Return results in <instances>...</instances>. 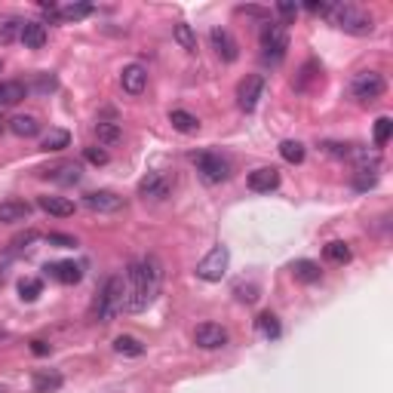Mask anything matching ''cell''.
<instances>
[{
	"label": "cell",
	"instance_id": "1",
	"mask_svg": "<svg viewBox=\"0 0 393 393\" xmlns=\"http://www.w3.org/2000/svg\"><path fill=\"white\" fill-rule=\"evenodd\" d=\"M163 289V264L157 255H144L126 264V310L142 314L157 301Z\"/></svg>",
	"mask_w": 393,
	"mask_h": 393
},
{
	"label": "cell",
	"instance_id": "2",
	"mask_svg": "<svg viewBox=\"0 0 393 393\" xmlns=\"http://www.w3.org/2000/svg\"><path fill=\"white\" fill-rule=\"evenodd\" d=\"M326 16H329V22H332L335 28H341L344 34H353V37L375 34V18L353 3H332Z\"/></svg>",
	"mask_w": 393,
	"mask_h": 393
},
{
	"label": "cell",
	"instance_id": "3",
	"mask_svg": "<svg viewBox=\"0 0 393 393\" xmlns=\"http://www.w3.org/2000/svg\"><path fill=\"white\" fill-rule=\"evenodd\" d=\"M126 310V280L120 274L107 277L105 286L96 298V316L99 322H114Z\"/></svg>",
	"mask_w": 393,
	"mask_h": 393
},
{
	"label": "cell",
	"instance_id": "4",
	"mask_svg": "<svg viewBox=\"0 0 393 393\" xmlns=\"http://www.w3.org/2000/svg\"><path fill=\"white\" fill-rule=\"evenodd\" d=\"M289 49V28L283 22H268L262 28V55L270 65H280Z\"/></svg>",
	"mask_w": 393,
	"mask_h": 393
},
{
	"label": "cell",
	"instance_id": "5",
	"mask_svg": "<svg viewBox=\"0 0 393 393\" xmlns=\"http://www.w3.org/2000/svg\"><path fill=\"white\" fill-rule=\"evenodd\" d=\"M194 166L206 185H221V181L231 179V163H227L221 154H212V151L194 154Z\"/></svg>",
	"mask_w": 393,
	"mask_h": 393
},
{
	"label": "cell",
	"instance_id": "6",
	"mask_svg": "<svg viewBox=\"0 0 393 393\" xmlns=\"http://www.w3.org/2000/svg\"><path fill=\"white\" fill-rule=\"evenodd\" d=\"M384 90H388V80L378 71H359V74H353V80H351V96L357 101H363V105L381 99Z\"/></svg>",
	"mask_w": 393,
	"mask_h": 393
},
{
	"label": "cell",
	"instance_id": "7",
	"mask_svg": "<svg viewBox=\"0 0 393 393\" xmlns=\"http://www.w3.org/2000/svg\"><path fill=\"white\" fill-rule=\"evenodd\" d=\"M227 262H231V252H227V246H215V249L209 252L200 264H196V277H200V280H206V283H218L221 277L227 274Z\"/></svg>",
	"mask_w": 393,
	"mask_h": 393
},
{
	"label": "cell",
	"instance_id": "8",
	"mask_svg": "<svg viewBox=\"0 0 393 393\" xmlns=\"http://www.w3.org/2000/svg\"><path fill=\"white\" fill-rule=\"evenodd\" d=\"M262 96H264V77H262V74H246V77L240 80V86H237L240 111L252 114L258 107V101H262Z\"/></svg>",
	"mask_w": 393,
	"mask_h": 393
},
{
	"label": "cell",
	"instance_id": "9",
	"mask_svg": "<svg viewBox=\"0 0 393 393\" xmlns=\"http://www.w3.org/2000/svg\"><path fill=\"white\" fill-rule=\"evenodd\" d=\"M173 194V179L163 173H148L142 181H138V196H144V200H166V196Z\"/></svg>",
	"mask_w": 393,
	"mask_h": 393
},
{
	"label": "cell",
	"instance_id": "10",
	"mask_svg": "<svg viewBox=\"0 0 393 393\" xmlns=\"http://www.w3.org/2000/svg\"><path fill=\"white\" fill-rule=\"evenodd\" d=\"M40 175L49 179L53 185L68 188V185H77V181L84 179V169H80V163H74V160H62V163H55V166L40 169Z\"/></svg>",
	"mask_w": 393,
	"mask_h": 393
},
{
	"label": "cell",
	"instance_id": "11",
	"mask_svg": "<svg viewBox=\"0 0 393 393\" xmlns=\"http://www.w3.org/2000/svg\"><path fill=\"white\" fill-rule=\"evenodd\" d=\"M194 344L203 347V351H218V347L227 344V329L218 326V322H200L194 329Z\"/></svg>",
	"mask_w": 393,
	"mask_h": 393
},
{
	"label": "cell",
	"instance_id": "12",
	"mask_svg": "<svg viewBox=\"0 0 393 393\" xmlns=\"http://www.w3.org/2000/svg\"><path fill=\"white\" fill-rule=\"evenodd\" d=\"M84 206L90 212H99V215H111V212H120L126 206V200L114 191H90L84 196Z\"/></svg>",
	"mask_w": 393,
	"mask_h": 393
},
{
	"label": "cell",
	"instance_id": "13",
	"mask_svg": "<svg viewBox=\"0 0 393 393\" xmlns=\"http://www.w3.org/2000/svg\"><path fill=\"white\" fill-rule=\"evenodd\" d=\"M209 40H212V49L221 62H237L240 59V43L233 40V34L227 28H212L209 31Z\"/></svg>",
	"mask_w": 393,
	"mask_h": 393
},
{
	"label": "cell",
	"instance_id": "14",
	"mask_svg": "<svg viewBox=\"0 0 393 393\" xmlns=\"http://www.w3.org/2000/svg\"><path fill=\"white\" fill-rule=\"evenodd\" d=\"M120 86H123V92H129V96H142V92L148 90V68L138 65V62L126 65L123 71H120Z\"/></svg>",
	"mask_w": 393,
	"mask_h": 393
},
{
	"label": "cell",
	"instance_id": "15",
	"mask_svg": "<svg viewBox=\"0 0 393 393\" xmlns=\"http://www.w3.org/2000/svg\"><path fill=\"white\" fill-rule=\"evenodd\" d=\"M246 185H249V191H255V194H270V191L280 188V173H277L274 166H262V169H255V173H249Z\"/></svg>",
	"mask_w": 393,
	"mask_h": 393
},
{
	"label": "cell",
	"instance_id": "16",
	"mask_svg": "<svg viewBox=\"0 0 393 393\" xmlns=\"http://www.w3.org/2000/svg\"><path fill=\"white\" fill-rule=\"evenodd\" d=\"M43 270H47L55 283H62V286H74V283H80V277H84V268H80L77 262H53Z\"/></svg>",
	"mask_w": 393,
	"mask_h": 393
},
{
	"label": "cell",
	"instance_id": "17",
	"mask_svg": "<svg viewBox=\"0 0 393 393\" xmlns=\"http://www.w3.org/2000/svg\"><path fill=\"white\" fill-rule=\"evenodd\" d=\"M37 206H40L43 212L55 215V218H71V215L77 212L74 200H68V196H55V194H43V196H37Z\"/></svg>",
	"mask_w": 393,
	"mask_h": 393
},
{
	"label": "cell",
	"instance_id": "18",
	"mask_svg": "<svg viewBox=\"0 0 393 393\" xmlns=\"http://www.w3.org/2000/svg\"><path fill=\"white\" fill-rule=\"evenodd\" d=\"M31 218V203L25 200H3L0 203V225H18Z\"/></svg>",
	"mask_w": 393,
	"mask_h": 393
},
{
	"label": "cell",
	"instance_id": "19",
	"mask_svg": "<svg viewBox=\"0 0 393 393\" xmlns=\"http://www.w3.org/2000/svg\"><path fill=\"white\" fill-rule=\"evenodd\" d=\"M62 384H65V378H62V372H55V369H37L34 378H31L34 393H55Z\"/></svg>",
	"mask_w": 393,
	"mask_h": 393
},
{
	"label": "cell",
	"instance_id": "20",
	"mask_svg": "<svg viewBox=\"0 0 393 393\" xmlns=\"http://www.w3.org/2000/svg\"><path fill=\"white\" fill-rule=\"evenodd\" d=\"M18 40L25 43V49H43V43H47V25L43 22H25Z\"/></svg>",
	"mask_w": 393,
	"mask_h": 393
},
{
	"label": "cell",
	"instance_id": "21",
	"mask_svg": "<svg viewBox=\"0 0 393 393\" xmlns=\"http://www.w3.org/2000/svg\"><path fill=\"white\" fill-rule=\"evenodd\" d=\"M25 96H28V84H22V80H0V107L18 105Z\"/></svg>",
	"mask_w": 393,
	"mask_h": 393
},
{
	"label": "cell",
	"instance_id": "22",
	"mask_svg": "<svg viewBox=\"0 0 393 393\" xmlns=\"http://www.w3.org/2000/svg\"><path fill=\"white\" fill-rule=\"evenodd\" d=\"M289 270H292L295 283H304V286H310V283H320V277H322L320 264L310 262V258H301V262H295Z\"/></svg>",
	"mask_w": 393,
	"mask_h": 393
},
{
	"label": "cell",
	"instance_id": "23",
	"mask_svg": "<svg viewBox=\"0 0 393 393\" xmlns=\"http://www.w3.org/2000/svg\"><path fill=\"white\" fill-rule=\"evenodd\" d=\"M6 126H10V132L18 138H34L37 132H40V123H37V117H31V114H16Z\"/></svg>",
	"mask_w": 393,
	"mask_h": 393
},
{
	"label": "cell",
	"instance_id": "24",
	"mask_svg": "<svg viewBox=\"0 0 393 393\" xmlns=\"http://www.w3.org/2000/svg\"><path fill=\"white\" fill-rule=\"evenodd\" d=\"M92 10H96L92 3H68V6H55V10L49 12V18H62V22H77V18L92 16Z\"/></svg>",
	"mask_w": 393,
	"mask_h": 393
},
{
	"label": "cell",
	"instance_id": "25",
	"mask_svg": "<svg viewBox=\"0 0 393 393\" xmlns=\"http://www.w3.org/2000/svg\"><path fill=\"white\" fill-rule=\"evenodd\" d=\"M22 25H25V18H18V16H0V47H10L12 40H18Z\"/></svg>",
	"mask_w": 393,
	"mask_h": 393
},
{
	"label": "cell",
	"instance_id": "26",
	"mask_svg": "<svg viewBox=\"0 0 393 393\" xmlns=\"http://www.w3.org/2000/svg\"><path fill=\"white\" fill-rule=\"evenodd\" d=\"M92 132H96V138H99L101 148H114V144L123 138V129H120L117 123H107V120H99Z\"/></svg>",
	"mask_w": 393,
	"mask_h": 393
},
{
	"label": "cell",
	"instance_id": "27",
	"mask_svg": "<svg viewBox=\"0 0 393 393\" xmlns=\"http://www.w3.org/2000/svg\"><path fill=\"white\" fill-rule=\"evenodd\" d=\"M68 144H71V132L68 129H49L47 136L40 138V151H65Z\"/></svg>",
	"mask_w": 393,
	"mask_h": 393
},
{
	"label": "cell",
	"instance_id": "28",
	"mask_svg": "<svg viewBox=\"0 0 393 393\" xmlns=\"http://www.w3.org/2000/svg\"><path fill=\"white\" fill-rule=\"evenodd\" d=\"M169 123H173V129L181 132V136H191V132L200 129V120H196L194 114H188V111H173L169 114Z\"/></svg>",
	"mask_w": 393,
	"mask_h": 393
},
{
	"label": "cell",
	"instance_id": "29",
	"mask_svg": "<svg viewBox=\"0 0 393 393\" xmlns=\"http://www.w3.org/2000/svg\"><path fill=\"white\" fill-rule=\"evenodd\" d=\"M322 255H326V262H332V264H347L353 252H351V246H347V243H341V240H332V243L322 246Z\"/></svg>",
	"mask_w": 393,
	"mask_h": 393
},
{
	"label": "cell",
	"instance_id": "30",
	"mask_svg": "<svg viewBox=\"0 0 393 393\" xmlns=\"http://www.w3.org/2000/svg\"><path fill=\"white\" fill-rule=\"evenodd\" d=\"M173 37H175V43H179L185 53H196V34H194V28L188 22H179L173 28Z\"/></svg>",
	"mask_w": 393,
	"mask_h": 393
},
{
	"label": "cell",
	"instance_id": "31",
	"mask_svg": "<svg viewBox=\"0 0 393 393\" xmlns=\"http://www.w3.org/2000/svg\"><path fill=\"white\" fill-rule=\"evenodd\" d=\"M43 295V280H37V277H22L18 280V298L22 301H37V298Z\"/></svg>",
	"mask_w": 393,
	"mask_h": 393
},
{
	"label": "cell",
	"instance_id": "32",
	"mask_svg": "<svg viewBox=\"0 0 393 393\" xmlns=\"http://www.w3.org/2000/svg\"><path fill=\"white\" fill-rule=\"evenodd\" d=\"M114 351L123 353V357H142L144 344L138 338H132V335H120V338H114Z\"/></svg>",
	"mask_w": 393,
	"mask_h": 393
},
{
	"label": "cell",
	"instance_id": "33",
	"mask_svg": "<svg viewBox=\"0 0 393 393\" xmlns=\"http://www.w3.org/2000/svg\"><path fill=\"white\" fill-rule=\"evenodd\" d=\"M255 329H258V335H264V338H280V320H277L270 310L268 314H258Z\"/></svg>",
	"mask_w": 393,
	"mask_h": 393
},
{
	"label": "cell",
	"instance_id": "34",
	"mask_svg": "<svg viewBox=\"0 0 393 393\" xmlns=\"http://www.w3.org/2000/svg\"><path fill=\"white\" fill-rule=\"evenodd\" d=\"M280 157L286 163H304V144L286 138V142H280Z\"/></svg>",
	"mask_w": 393,
	"mask_h": 393
},
{
	"label": "cell",
	"instance_id": "35",
	"mask_svg": "<svg viewBox=\"0 0 393 393\" xmlns=\"http://www.w3.org/2000/svg\"><path fill=\"white\" fill-rule=\"evenodd\" d=\"M390 136H393V120L390 117H378L375 120V144H378V148H384V144L390 142Z\"/></svg>",
	"mask_w": 393,
	"mask_h": 393
},
{
	"label": "cell",
	"instance_id": "36",
	"mask_svg": "<svg viewBox=\"0 0 393 393\" xmlns=\"http://www.w3.org/2000/svg\"><path fill=\"white\" fill-rule=\"evenodd\" d=\"M378 185V173L375 169H357V175H353V188L357 191H369V188Z\"/></svg>",
	"mask_w": 393,
	"mask_h": 393
},
{
	"label": "cell",
	"instance_id": "37",
	"mask_svg": "<svg viewBox=\"0 0 393 393\" xmlns=\"http://www.w3.org/2000/svg\"><path fill=\"white\" fill-rule=\"evenodd\" d=\"M233 295H237V301H243V304H255L258 301V286L255 283H240V286L233 289Z\"/></svg>",
	"mask_w": 393,
	"mask_h": 393
},
{
	"label": "cell",
	"instance_id": "38",
	"mask_svg": "<svg viewBox=\"0 0 393 393\" xmlns=\"http://www.w3.org/2000/svg\"><path fill=\"white\" fill-rule=\"evenodd\" d=\"M84 157H86V163H92V166H105L107 160H111V157H107V151L101 148H96V144H90V148H84Z\"/></svg>",
	"mask_w": 393,
	"mask_h": 393
},
{
	"label": "cell",
	"instance_id": "39",
	"mask_svg": "<svg viewBox=\"0 0 393 393\" xmlns=\"http://www.w3.org/2000/svg\"><path fill=\"white\" fill-rule=\"evenodd\" d=\"M47 243L59 246V249H77V237H71V233H47Z\"/></svg>",
	"mask_w": 393,
	"mask_h": 393
},
{
	"label": "cell",
	"instance_id": "40",
	"mask_svg": "<svg viewBox=\"0 0 393 393\" xmlns=\"http://www.w3.org/2000/svg\"><path fill=\"white\" fill-rule=\"evenodd\" d=\"M31 90L40 92V96H47V92L55 90V77H49V74H37V84L28 86V92H31Z\"/></svg>",
	"mask_w": 393,
	"mask_h": 393
},
{
	"label": "cell",
	"instance_id": "41",
	"mask_svg": "<svg viewBox=\"0 0 393 393\" xmlns=\"http://www.w3.org/2000/svg\"><path fill=\"white\" fill-rule=\"evenodd\" d=\"M310 77H320V65H316V62H307V65L301 68V77L295 80V86H298V90H304Z\"/></svg>",
	"mask_w": 393,
	"mask_h": 393
},
{
	"label": "cell",
	"instance_id": "42",
	"mask_svg": "<svg viewBox=\"0 0 393 393\" xmlns=\"http://www.w3.org/2000/svg\"><path fill=\"white\" fill-rule=\"evenodd\" d=\"M40 240V233L37 231H25V233H18L16 240H12V249H28L31 243H37Z\"/></svg>",
	"mask_w": 393,
	"mask_h": 393
},
{
	"label": "cell",
	"instance_id": "43",
	"mask_svg": "<svg viewBox=\"0 0 393 393\" xmlns=\"http://www.w3.org/2000/svg\"><path fill=\"white\" fill-rule=\"evenodd\" d=\"M322 151L332 157H351V144H338V142H322Z\"/></svg>",
	"mask_w": 393,
	"mask_h": 393
},
{
	"label": "cell",
	"instance_id": "44",
	"mask_svg": "<svg viewBox=\"0 0 393 393\" xmlns=\"http://www.w3.org/2000/svg\"><path fill=\"white\" fill-rule=\"evenodd\" d=\"M277 12H280L283 18H295V16H298V6H295V3H286V0H283V3H277Z\"/></svg>",
	"mask_w": 393,
	"mask_h": 393
},
{
	"label": "cell",
	"instance_id": "45",
	"mask_svg": "<svg viewBox=\"0 0 393 393\" xmlns=\"http://www.w3.org/2000/svg\"><path fill=\"white\" fill-rule=\"evenodd\" d=\"M31 353H34V357H47L49 344H47V341H31Z\"/></svg>",
	"mask_w": 393,
	"mask_h": 393
},
{
	"label": "cell",
	"instance_id": "46",
	"mask_svg": "<svg viewBox=\"0 0 393 393\" xmlns=\"http://www.w3.org/2000/svg\"><path fill=\"white\" fill-rule=\"evenodd\" d=\"M240 12H246V16H268V10H262V6H240Z\"/></svg>",
	"mask_w": 393,
	"mask_h": 393
},
{
	"label": "cell",
	"instance_id": "47",
	"mask_svg": "<svg viewBox=\"0 0 393 393\" xmlns=\"http://www.w3.org/2000/svg\"><path fill=\"white\" fill-rule=\"evenodd\" d=\"M329 6H332V3H307V10H310V12H320V16H326Z\"/></svg>",
	"mask_w": 393,
	"mask_h": 393
},
{
	"label": "cell",
	"instance_id": "48",
	"mask_svg": "<svg viewBox=\"0 0 393 393\" xmlns=\"http://www.w3.org/2000/svg\"><path fill=\"white\" fill-rule=\"evenodd\" d=\"M6 338H10V335H6V332H0V341H6Z\"/></svg>",
	"mask_w": 393,
	"mask_h": 393
},
{
	"label": "cell",
	"instance_id": "49",
	"mask_svg": "<svg viewBox=\"0 0 393 393\" xmlns=\"http://www.w3.org/2000/svg\"><path fill=\"white\" fill-rule=\"evenodd\" d=\"M0 71H3V62H0Z\"/></svg>",
	"mask_w": 393,
	"mask_h": 393
},
{
	"label": "cell",
	"instance_id": "50",
	"mask_svg": "<svg viewBox=\"0 0 393 393\" xmlns=\"http://www.w3.org/2000/svg\"><path fill=\"white\" fill-rule=\"evenodd\" d=\"M0 129H3V123H0Z\"/></svg>",
	"mask_w": 393,
	"mask_h": 393
}]
</instances>
